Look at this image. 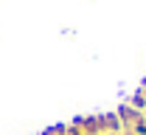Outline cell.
<instances>
[{
	"instance_id": "obj_3",
	"label": "cell",
	"mask_w": 146,
	"mask_h": 135,
	"mask_svg": "<svg viewBox=\"0 0 146 135\" xmlns=\"http://www.w3.org/2000/svg\"><path fill=\"white\" fill-rule=\"evenodd\" d=\"M141 93H143V98H146V84H143V90H141Z\"/></svg>"
},
{
	"instance_id": "obj_2",
	"label": "cell",
	"mask_w": 146,
	"mask_h": 135,
	"mask_svg": "<svg viewBox=\"0 0 146 135\" xmlns=\"http://www.w3.org/2000/svg\"><path fill=\"white\" fill-rule=\"evenodd\" d=\"M132 107H135V110H141V113L146 110V98H143V93H135V96H132Z\"/></svg>"
},
{
	"instance_id": "obj_5",
	"label": "cell",
	"mask_w": 146,
	"mask_h": 135,
	"mask_svg": "<svg viewBox=\"0 0 146 135\" xmlns=\"http://www.w3.org/2000/svg\"><path fill=\"white\" fill-rule=\"evenodd\" d=\"M143 121H146V110H143Z\"/></svg>"
},
{
	"instance_id": "obj_1",
	"label": "cell",
	"mask_w": 146,
	"mask_h": 135,
	"mask_svg": "<svg viewBox=\"0 0 146 135\" xmlns=\"http://www.w3.org/2000/svg\"><path fill=\"white\" fill-rule=\"evenodd\" d=\"M141 118H143V113H141V110H135L132 104L121 107V110H118V121H121V132H124V130H132V127H135V124H138Z\"/></svg>"
},
{
	"instance_id": "obj_4",
	"label": "cell",
	"mask_w": 146,
	"mask_h": 135,
	"mask_svg": "<svg viewBox=\"0 0 146 135\" xmlns=\"http://www.w3.org/2000/svg\"><path fill=\"white\" fill-rule=\"evenodd\" d=\"M110 135H121V132H110Z\"/></svg>"
}]
</instances>
